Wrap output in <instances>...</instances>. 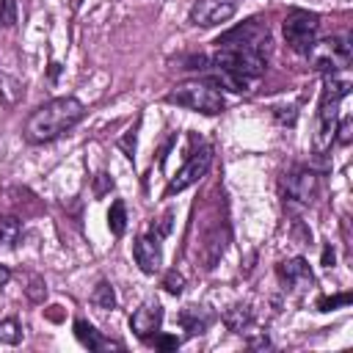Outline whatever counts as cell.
<instances>
[{"label":"cell","instance_id":"obj_8","mask_svg":"<svg viewBox=\"0 0 353 353\" xmlns=\"http://www.w3.org/2000/svg\"><path fill=\"white\" fill-rule=\"evenodd\" d=\"M234 11H237V6L232 0H196L190 6L188 19L196 28H215L221 22H229L234 17Z\"/></svg>","mask_w":353,"mask_h":353},{"label":"cell","instance_id":"obj_27","mask_svg":"<svg viewBox=\"0 0 353 353\" xmlns=\"http://www.w3.org/2000/svg\"><path fill=\"white\" fill-rule=\"evenodd\" d=\"M8 279H11V270H8L6 265H0V287H6V284H8Z\"/></svg>","mask_w":353,"mask_h":353},{"label":"cell","instance_id":"obj_26","mask_svg":"<svg viewBox=\"0 0 353 353\" xmlns=\"http://www.w3.org/2000/svg\"><path fill=\"white\" fill-rule=\"evenodd\" d=\"M323 265H328V268L334 265V248H328V245H325V251H323Z\"/></svg>","mask_w":353,"mask_h":353},{"label":"cell","instance_id":"obj_22","mask_svg":"<svg viewBox=\"0 0 353 353\" xmlns=\"http://www.w3.org/2000/svg\"><path fill=\"white\" fill-rule=\"evenodd\" d=\"M336 303H350V295L342 292V295H336V298H320V301H317V309H320V312H331Z\"/></svg>","mask_w":353,"mask_h":353},{"label":"cell","instance_id":"obj_16","mask_svg":"<svg viewBox=\"0 0 353 353\" xmlns=\"http://www.w3.org/2000/svg\"><path fill=\"white\" fill-rule=\"evenodd\" d=\"M19 234H22V226L17 218H11V215L0 218V251L14 248L19 243Z\"/></svg>","mask_w":353,"mask_h":353},{"label":"cell","instance_id":"obj_10","mask_svg":"<svg viewBox=\"0 0 353 353\" xmlns=\"http://www.w3.org/2000/svg\"><path fill=\"white\" fill-rule=\"evenodd\" d=\"M160 323H163V306H160L154 298H146V301L130 314V328H132L135 336H141V339L157 336Z\"/></svg>","mask_w":353,"mask_h":353},{"label":"cell","instance_id":"obj_18","mask_svg":"<svg viewBox=\"0 0 353 353\" xmlns=\"http://www.w3.org/2000/svg\"><path fill=\"white\" fill-rule=\"evenodd\" d=\"M108 226H110V232H113L116 237H121V234H124V229H127V210H124V201H121V199H116V201L110 204Z\"/></svg>","mask_w":353,"mask_h":353},{"label":"cell","instance_id":"obj_17","mask_svg":"<svg viewBox=\"0 0 353 353\" xmlns=\"http://www.w3.org/2000/svg\"><path fill=\"white\" fill-rule=\"evenodd\" d=\"M91 303H94L97 309H113V306H116V292H113V284L102 279V281L94 287V292H91Z\"/></svg>","mask_w":353,"mask_h":353},{"label":"cell","instance_id":"obj_4","mask_svg":"<svg viewBox=\"0 0 353 353\" xmlns=\"http://www.w3.org/2000/svg\"><path fill=\"white\" fill-rule=\"evenodd\" d=\"M165 102L196 110V113H204V116H215L226 105L221 91L215 88V83H207V80H185V83L174 85L165 94Z\"/></svg>","mask_w":353,"mask_h":353},{"label":"cell","instance_id":"obj_24","mask_svg":"<svg viewBox=\"0 0 353 353\" xmlns=\"http://www.w3.org/2000/svg\"><path fill=\"white\" fill-rule=\"evenodd\" d=\"M350 130H353V121H350V119H342V124H336L339 143H350Z\"/></svg>","mask_w":353,"mask_h":353},{"label":"cell","instance_id":"obj_12","mask_svg":"<svg viewBox=\"0 0 353 353\" xmlns=\"http://www.w3.org/2000/svg\"><path fill=\"white\" fill-rule=\"evenodd\" d=\"M279 279H281L290 290H295V292H303V290H309V287L314 284V276H312L309 262H306L303 256H292V259L281 262V265H279Z\"/></svg>","mask_w":353,"mask_h":353},{"label":"cell","instance_id":"obj_6","mask_svg":"<svg viewBox=\"0 0 353 353\" xmlns=\"http://www.w3.org/2000/svg\"><path fill=\"white\" fill-rule=\"evenodd\" d=\"M317 28H320V17L312 11H303V8H292L281 25L284 41L290 44L292 52H301V55H306L309 47L317 41Z\"/></svg>","mask_w":353,"mask_h":353},{"label":"cell","instance_id":"obj_14","mask_svg":"<svg viewBox=\"0 0 353 353\" xmlns=\"http://www.w3.org/2000/svg\"><path fill=\"white\" fill-rule=\"evenodd\" d=\"M74 336H77L88 350H108V347H116L110 339L99 336V331H97L91 323H85V320H77V323H74Z\"/></svg>","mask_w":353,"mask_h":353},{"label":"cell","instance_id":"obj_13","mask_svg":"<svg viewBox=\"0 0 353 353\" xmlns=\"http://www.w3.org/2000/svg\"><path fill=\"white\" fill-rule=\"evenodd\" d=\"M212 314L204 309V306H185L182 314H179V323L188 334H204L210 325H212Z\"/></svg>","mask_w":353,"mask_h":353},{"label":"cell","instance_id":"obj_9","mask_svg":"<svg viewBox=\"0 0 353 353\" xmlns=\"http://www.w3.org/2000/svg\"><path fill=\"white\" fill-rule=\"evenodd\" d=\"M284 193H287V199H292V201L309 204V201H314L317 193H320V176H317L312 168L298 165V168H292V171L284 176Z\"/></svg>","mask_w":353,"mask_h":353},{"label":"cell","instance_id":"obj_20","mask_svg":"<svg viewBox=\"0 0 353 353\" xmlns=\"http://www.w3.org/2000/svg\"><path fill=\"white\" fill-rule=\"evenodd\" d=\"M19 339H22V328H19V323H17L14 317L0 320V342H3V345H17Z\"/></svg>","mask_w":353,"mask_h":353},{"label":"cell","instance_id":"obj_21","mask_svg":"<svg viewBox=\"0 0 353 353\" xmlns=\"http://www.w3.org/2000/svg\"><path fill=\"white\" fill-rule=\"evenodd\" d=\"M163 287H165V292L179 295V292H182V287H185V279H182L176 270H168V273H165V279H163Z\"/></svg>","mask_w":353,"mask_h":353},{"label":"cell","instance_id":"obj_3","mask_svg":"<svg viewBox=\"0 0 353 353\" xmlns=\"http://www.w3.org/2000/svg\"><path fill=\"white\" fill-rule=\"evenodd\" d=\"M350 83L347 80H336L334 74L323 77V91H320V105H317V121H314V138L312 146L317 154H323L325 149H331L334 138H336V124H339V102L347 97Z\"/></svg>","mask_w":353,"mask_h":353},{"label":"cell","instance_id":"obj_11","mask_svg":"<svg viewBox=\"0 0 353 353\" xmlns=\"http://www.w3.org/2000/svg\"><path fill=\"white\" fill-rule=\"evenodd\" d=\"M132 256L135 265L141 268V273L154 276L163 268V248H160V237L157 234H141L132 245Z\"/></svg>","mask_w":353,"mask_h":353},{"label":"cell","instance_id":"obj_19","mask_svg":"<svg viewBox=\"0 0 353 353\" xmlns=\"http://www.w3.org/2000/svg\"><path fill=\"white\" fill-rule=\"evenodd\" d=\"M19 94H22L19 83H17V80H11L8 74H3V72H0V99H3L6 105H14V102L19 99Z\"/></svg>","mask_w":353,"mask_h":353},{"label":"cell","instance_id":"obj_1","mask_svg":"<svg viewBox=\"0 0 353 353\" xmlns=\"http://www.w3.org/2000/svg\"><path fill=\"white\" fill-rule=\"evenodd\" d=\"M265 44H268V25L259 19H248L245 25L229 30L215 41L212 63L218 72L237 74L243 80H254L265 72Z\"/></svg>","mask_w":353,"mask_h":353},{"label":"cell","instance_id":"obj_25","mask_svg":"<svg viewBox=\"0 0 353 353\" xmlns=\"http://www.w3.org/2000/svg\"><path fill=\"white\" fill-rule=\"evenodd\" d=\"M154 345L163 347V350H168V347H176L179 339H176V336H160V339H154Z\"/></svg>","mask_w":353,"mask_h":353},{"label":"cell","instance_id":"obj_2","mask_svg":"<svg viewBox=\"0 0 353 353\" xmlns=\"http://www.w3.org/2000/svg\"><path fill=\"white\" fill-rule=\"evenodd\" d=\"M85 116V108L80 99L74 97H58L44 102L41 108H36L30 113V119L25 121V138L30 143H47L61 138L63 132H69L80 119Z\"/></svg>","mask_w":353,"mask_h":353},{"label":"cell","instance_id":"obj_15","mask_svg":"<svg viewBox=\"0 0 353 353\" xmlns=\"http://www.w3.org/2000/svg\"><path fill=\"white\" fill-rule=\"evenodd\" d=\"M251 320H254V314H251V309H248V306H232V309L223 314L226 328H229V331H234V334H243V331L251 325Z\"/></svg>","mask_w":353,"mask_h":353},{"label":"cell","instance_id":"obj_7","mask_svg":"<svg viewBox=\"0 0 353 353\" xmlns=\"http://www.w3.org/2000/svg\"><path fill=\"white\" fill-rule=\"evenodd\" d=\"M210 163H212V146H201L199 152H193L185 165L176 171V176H171V182L165 185V196H174V193H182L185 188L196 185L207 171H210Z\"/></svg>","mask_w":353,"mask_h":353},{"label":"cell","instance_id":"obj_5","mask_svg":"<svg viewBox=\"0 0 353 353\" xmlns=\"http://www.w3.org/2000/svg\"><path fill=\"white\" fill-rule=\"evenodd\" d=\"M350 39L347 36H331V39H323V41H314L306 52V58L312 61V66L317 72H325V74H334L339 69H347L350 66Z\"/></svg>","mask_w":353,"mask_h":353},{"label":"cell","instance_id":"obj_23","mask_svg":"<svg viewBox=\"0 0 353 353\" xmlns=\"http://www.w3.org/2000/svg\"><path fill=\"white\" fill-rule=\"evenodd\" d=\"M14 22V0H0V25Z\"/></svg>","mask_w":353,"mask_h":353}]
</instances>
